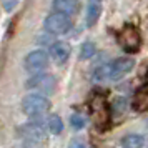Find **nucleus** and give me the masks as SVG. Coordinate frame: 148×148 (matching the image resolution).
Wrapping results in <instances>:
<instances>
[{
	"instance_id": "obj_17",
	"label": "nucleus",
	"mask_w": 148,
	"mask_h": 148,
	"mask_svg": "<svg viewBox=\"0 0 148 148\" xmlns=\"http://www.w3.org/2000/svg\"><path fill=\"white\" fill-rule=\"evenodd\" d=\"M17 3H18V0H7V2H3V7H5L7 12H12Z\"/></svg>"
},
{
	"instance_id": "obj_4",
	"label": "nucleus",
	"mask_w": 148,
	"mask_h": 148,
	"mask_svg": "<svg viewBox=\"0 0 148 148\" xmlns=\"http://www.w3.org/2000/svg\"><path fill=\"white\" fill-rule=\"evenodd\" d=\"M55 87H57V80H55L53 75L50 73H35L34 77H30L27 80V88L34 90V92H38L45 97L53 93Z\"/></svg>"
},
{
	"instance_id": "obj_6",
	"label": "nucleus",
	"mask_w": 148,
	"mask_h": 148,
	"mask_svg": "<svg viewBox=\"0 0 148 148\" xmlns=\"http://www.w3.org/2000/svg\"><path fill=\"white\" fill-rule=\"evenodd\" d=\"M118 43L121 45L123 50L135 53L140 48V32L133 25H125L118 34Z\"/></svg>"
},
{
	"instance_id": "obj_5",
	"label": "nucleus",
	"mask_w": 148,
	"mask_h": 148,
	"mask_svg": "<svg viewBox=\"0 0 148 148\" xmlns=\"http://www.w3.org/2000/svg\"><path fill=\"white\" fill-rule=\"evenodd\" d=\"M43 28L50 35H63L72 28V20H70V17H67V15L53 12V14H50L45 18Z\"/></svg>"
},
{
	"instance_id": "obj_12",
	"label": "nucleus",
	"mask_w": 148,
	"mask_h": 148,
	"mask_svg": "<svg viewBox=\"0 0 148 148\" xmlns=\"http://www.w3.org/2000/svg\"><path fill=\"white\" fill-rule=\"evenodd\" d=\"M133 107L136 108L138 112H145V110H148V87L141 88L140 92L136 93L135 101H133Z\"/></svg>"
},
{
	"instance_id": "obj_7",
	"label": "nucleus",
	"mask_w": 148,
	"mask_h": 148,
	"mask_svg": "<svg viewBox=\"0 0 148 148\" xmlns=\"http://www.w3.org/2000/svg\"><path fill=\"white\" fill-rule=\"evenodd\" d=\"M48 60L50 57L45 50H34L25 57L23 60V65L30 73H40L42 70H45L48 65Z\"/></svg>"
},
{
	"instance_id": "obj_15",
	"label": "nucleus",
	"mask_w": 148,
	"mask_h": 148,
	"mask_svg": "<svg viewBox=\"0 0 148 148\" xmlns=\"http://www.w3.org/2000/svg\"><path fill=\"white\" fill-rule=\"evenodd\" d=\"M70 125L73 128H77V130H80V128H83L87 125V120H85V116H82L80 113H73L70 116Z\"/></svg>"
},
{
	"instance_id": "obj_3",
	"label": "nucleus",
	"mask_w": 148,
	"mask_h": 148,
	"mask_svg": "<svg viewBox=\"0 0 148 148\" xmlns=\"http://www.w3.org/2000/svg\"><path fill=\"white\" fill-rule=\"evenodd\" d=\"M20 133L23 141H27L28 145H42L45 141V125L43 121L37 120H30L28 123H25L23 127L20 128Z\"/></svg>"
},
{
	"instance_id": "obj_16",
	"label": "nucleus",
	"mask_w": 148,
	"mask_h": 148,
	"mask_svg": "<svg viewBox=\"0 0 148 148\" xmlns=\"http://www.w3.org/2000/svg\"><path fill=\"white\" fill-rule=\"evenodd\" d=\"M68 148H87L85 141L80 140V138H73V140L68 143Z\"/></svg>"
},
{
	"instance_id": "obj_8",
	"label": "nucleus",
	"mask_w": 148,
	"mask_h": 148,
	"mask_svg": "<svg viewBox=\"0 0 148 148\" xmlns=\"http://www.w3.org/2000/svg\"><path fill=\"white\" fill-rule=\"evenodd\" d=\"M70 52H72V48H70V45H68L67 42L57 40V42H53V43L50 45L48 57H52V60L60 65V63H65V62L68 60Z\"/></svg>"
},
{
	"instance_id": "obj_14",
	"label": "nucleus",
	"mask_w": 148,
	"mask_h": 148,
	"mask_svg": "<svg viewBox=\"0 0 148 148\" xmlns=\"http://www.w3.org/2000/svg\"><path fill=\"white\" fill-rule=\"evenodd\" d=\"M95 52H97V47H95L93 42H85L80 47V58L82 60H88L95 55Z\"/></svg>"
},
{
	"instance_id": "obj_9",
	"label": "nucleus",
	"mask_w": 148,
	"mask_h": 148,
	"mask_svg": "<svg viewBox=\"0 0 148 148\" xmlns=\"http://www.w3.org/2000/svg\"><path fill=\"white\" fill-rule=\"evenodd\" d=\"M52 5H53L55 12L63 14V15H67V17L75 15L80 10V2L78 0H53Z\"/></svg>"
},
{
	"instance_id": "obj_13",
	"label": "nucleus",
	"mask_w": 148,
	"mask_h": 148,
	"mask_svg": "<svg viewBox=\"0 0 148 148\" xmlns=\"http://www.w3.org/2000/svg\"><path fill=\"white\" fill-rule=\"evenodd\" d=\"M47 127L53 135H58L63 132V121H62V118L58 115H50L47 120Z\"/></svg>"
},
{
	"instance_id": "obj_1",
	"label": "nucleus",
	"mask_w": 148,
	"mask_h": 148,
	"mask_svg": "<svg viewBox=\"0 0 148 148\" xmlns=\"http://www.w3.org/2000/svg\"><path fill=\"white\" fill-rule=\"evenodd\" d=\"M135 67V62L130 57H120L115 58L110 63L100 65L93 72V80L95 82H115L120 80L121 77H125L127 73H130Z\"/></svg>"
},
{
	"instance_id": "obj_11",
	"label": "nucleus",
	"mask_w": 148,
	"mask_h": 148,
	"mask_svg": "<svg viewBox=\"0 0 148 148\" xmlns=\"http://www.w3.org/2000/svg\"><path fill=\"white\" fill-rule=\"evenodd\" d=\"M121 147L123 148H143L145 147V138L141 135L130 133L121 138Z\"/></svg>"
},
{
	"instance_id": "obj_10",
	"label": "nucleus",
	"mask_w": 148,
	"mask_h": 148,
	"mask_svg": "<svg viewBox=\"0 0 148 148\" xmlns=\"http://www.w3.org/2000/svg\"><path fill=\"white\" fill-rule=\"evenodd\" d=\"M100 14H101V0H88L87 12H85L87 27H93L100 18Z\"/></svg>"
},
{
	"instance_id": "obj_2",
	"label": "nucleus",
	"mask_w": 148,
	"mask_h": 148,
	"mask_svg": "<svg viewBox=\"0 0 148 148\" xmlns=\"http://www.w3.org/2000/svg\"><path fill=\"white\" fill-rule=\"evenodd\" d=\"M50 107H52L50 100L42 93H28L22 100V110H23V113L32 116V118H38L43 113H47L48 110H50Z\"/></svg>"
}]
</instances>
